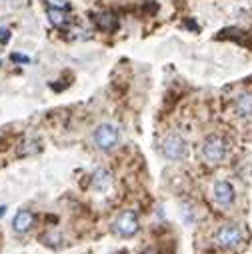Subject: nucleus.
Instances as JSON below:
<instances>
[{
    "mask_svg": "<svg viewBox=\"0 0 252 254\" xmlns=\"http://www.w3.org/2000/svg\"><path fill=\"white\" fill-rule=\"evenodd\" d=\"M202 158L210 164H218L226 158L228 154V146L226 142L220 138V136H208L204 142H202Z\"/></svg>",
    "mask_w": 252,
    "mask_h": 254,
    "instance_id": "1",
    "label": "nucleus"
},
{
    "mask_svg": "<svg viewBox=\"0 0 252 254\" xmlns=\"http://www.w3.org/2000/svg\"><path fill=\"white\" fill-rule=\"evenodd\" d=\"M242 238H244V234L236 224H224L222 228H218V232L214 236L216 244L220 248H228V250L238 248L242 244Z\"/></svg>",
    "mask_w": 252,
    "mask_h": 254,
    "instance_id": "2",
    "label": "nucleus"
},
{
    "mask_svg": "<svg viewBox=\"0 0 252 254\" xmlns=\"http://www.w3.org/2000/svg\"><path fill=\"white\" fill-rule=\"evenodd\" d=\"M118 140H120L118 128H116L114 124H110V122L100 124L98 128L94 130V142H96V146L102 148V150H110V148H114V146L118 144Z\"/></svg>",
    "mask_w": 252,
    "mask_h": 254,
    "instance_id": "3",
    "label": "nucleus"
},
{
    "mask_svg": "<svg viewBox=\"0 0 252 254\" xmlns=\"http://www.w3.org/2000/svg\"><path fill=\"white\" fill-rule=\"evenodd\" d=\"M140 228V222H138V214L134 210H124L118 218H116V224H114V230L120 234V236H134Z\"/></svg>",
    "mask_w": 252,
    "mask_h": 254,
    "instance_id": "4",
    "label": "nucleus"
},
{
    "mask_svg": "<svg viewBox=\"0 0 252 254\" xmlns=\"http://www.w3.org/2000/svg\"><path fill=\"white\" fill-rule=\"evenodd\" d=\"M162 154L168 160H182L186 156V140L180 134H168L162 142Z\"/></svg>",
    "mask_w": 252,
    "mask_h": 254,
    "instance_id": "5",
    "label": "nucleus"
},
{
    "mask_svg": "<svg viewBox=\"0 0 252 254\" xmlns=\"http://www.w3.org/2000/svg\"><path fill=\"white\" fill-rule=\"evenodd\" d=\"M214 200L220 206H232V202H234V188H232L230 182L218 180L214 184Z\"/></svg>",
    "mask_w": 252,
    "mask_h": 254,
    "instance_id": "6",
    "label": "nucleus"
},
{
    "mask_svg": "<svg viewBox=\"0 0 252 254\" xmlns=\"http://www.w3.org/2000/svg\"><path fill=\"white\" fill-rule=\"evenodd\" d=\"M92 20L96 22V26L104 32H114L118 28V18L112 12H98L92 16Z\"/></svg>",
    "mask_w": 252,
    "mask_h": 254,
    "instance_id": "7",
    "label": "nucleus"
},
{
    "mask_svg": "<svg viewBox=\"0 0 252 254\" xmlns=\"http://www.w3.org/2000/svg\"><path fill=\"white\" fill-rule=\"evenodd\" d=\"M32 222H34V214H32L30 210H20V212L14 216V220H12V228H14L16 232H26V230L32 226Z\"/></svg>",
    "mask_w": 252,
    "mask_h": 254,
    "instance_id": "8",
    "label": "nucleus"
},
{
    "mask_svg": "<svg viewBox=\"0 0 252 254\" xmlns=\"http://www.w3.org/2000/svg\"><path fill=\"white\" fill-rule=\"evenodd\" d=\"M236 112L242 118H252V92H244L236 98Z\"/></svg>",
    "mask_w": 252,
    "mask_h": 254,
    "instance_id": "9",
    "label": "nucleus"
},
{
    "mask_svg": "<svg viewBox=\"0 0 252 254\" xmlns=\"http://www.w3.org/2000/svg\"><path fill=\"white\" fill-rule=\"evenodd\" d=\"M48 18L56 28H62V26L68 24V14L62 8H48Z\"/></svg>",
    "mask_w": 252,
    "mask_h": 254,
    "instance_id": "10",
    "label": "nucleus"
},
{
    "mask_svg": "<svg viewBox=\"0 0 252 254\" xmlns=\"http://www.w3.org/2000/svg\"><path fill=\"white\" fill-rule=\"evenodd\" d=\"M46 2H48L50 8H62V10L68 8V2H66V0H46Z\"/></svg>",
    "mask_w": 252,
    "mask_h": 254,
    "instance_id": "11",
    "label": "nucleus"
},
{
    "mask_svg": "<svg viewBox=\"0 0 252 254\" xmlns=\"http://www.w3.org/2000/svg\"><path fill=\"white\" fill-rule=\"evenodd\" d=\"M8 40H10V30L0 28V44H6Z\"/></svg>",
    "mask_w": 252,
    "mask_h": 254,
    "instance_id": "12",
    "label": "nucleus"
},
{
    "mask_svg": "<svg viewBox=\"0 0 252 254\" xmlns=\"http://www.w3.org/2000/svg\"><path fill=\"white\" fill-rule=\"evenodd\" d=\"M10 58H12V62H24V64H26V62H30V58L24 56V54H12Z\"/></svg>",
    "mask_w": 252,
    "mask_h": 254,
    "instance_id": "13",
    "label": "nucleus"
},
{
    "mask_svg": "<svg viewBox=\"0 0 252 254\" xmlns=\"http://www.w3.org/2000/svg\"><path fill=\"white\" fill-rule=\"evenodd\" d=\"M4 212H6V206H0V216H4Z\"/></svg>",
    "mask_w": 252,
    "mask_h": 254,
    "instance_id": "14",
    "label": "nucleus"
},
{
    "mask_svg": "<svg viewBox=\"0 0 252 254\" xmlns=\"http://www.w3.org/2000/svg\"><path fill=\"white\" fill-rule=\"evenodd\" d=\"M142 254H158L156 250H146V252H142Z\"/></svg>",
    "mask_w": 252,
    "mask_h": 254,
    "instance_id": "15",
    "label": "nucleus"
}]
</instances>
